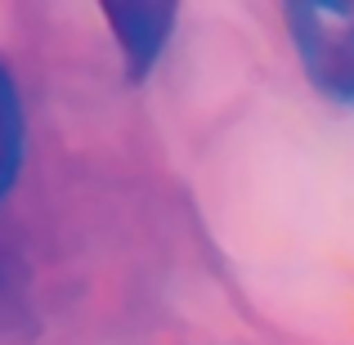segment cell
Instances as JSON below:
<instances>
[{
    "mask_svg": "<svg viewBox=\"0 0 354 345\" xmlns=\"http://www.w3.org/2000/svg\"><path fill=\"white\" fill-rule=\"evenodd\" d=\"M283 14L314 90L354 104V0H296Z\"/></svg>",
    "mask_w": 354,
    "mask_h": 345,
    "instance_id": "obj_1",
    "label": "cell"
},
{
    "mask_svg": "<svg viewBox=\"0 0 354 345\" xmlns=\"http://www.w3.org/2000/svg\"><path fill=\"white\" fill-rule=\"evenodd\" d=\"M104 18L130 63V77H144L171 41L175 5H148V0L144 5H104Z\"/></svg>",
    "mask_w": 354,
    "mask_h": 345,
    "instance_id": "obj_2",
    "label": "cell"
},
{
    "mask_svg": "<svg viewBox=\"0 0 354 345\" xmlns=\"http://www.w3.org/2000/svg\"><path fill=\"white\" fill-rule=\"evenodd\" d=\"M18 166H23V104L9 72L0 68V198L9 193Z\"/></svg>",
    "mask_w": 354,
    "mask_h": 345,
    "instance_id": "obj_3",
    "label": "cell"
}]
</instances>
